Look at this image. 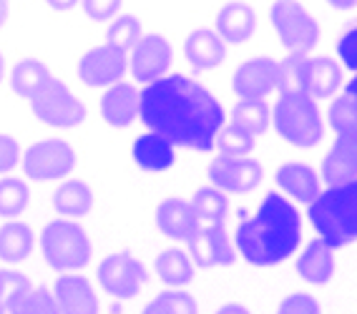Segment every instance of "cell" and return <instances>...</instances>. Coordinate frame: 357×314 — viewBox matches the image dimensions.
<instances>
[{"mask_svg":"<svg viewBox=\"0 0 357 314\" xmlns=\"http://www.w3.org/2000/svg\"><path fill=\"white\" fill-rule=\"evenodd\" d=\"M139 118L174 148L209 154L227 123L224 106L199 81L181 73L164 76L139 91Z\"/></svg>","mask_w":357,"mask_h":314,"instance_id":"6da1fadb","label":"cell"},{"mask_svg":"<svg viewBox=\"0 0 357 314\" xmlns=\"http://www.w3.org/2000/svg\"><path fill=\"white\" fill-rule=\"evenodd\" d=\"M302 242V217L292 201L269 191L255 217L236 226L234 249L255 267H275L292 257Z\"/></svg>","mask_w":357,"mask_h":314,"instance_id":"7a4b0ae2","label":"cell"},{"mask_svg":"<svg viewBox=\"0 0 357 314\" xmlns=\"http://www.w3.org/2000/svg\"><path fill=\"white\" fill-rule=\"evenodd\" d=\"M307 217L330 249L357 242V179L325 189L307 206Z\"/></svg>","mask_w":357,"mask_h":314,"instance_id":"3957f363","label":"cell"},{"mask_svg":"<svg viewBox=\"0 0 357 314\" xmlns=\"http://www.w3.org/2000/svg\"><path fill=\"white\" fill-rule=\"evenodd\" d=\"M272 121L277 134L292 146L312 148L325 139V123H322L317 101H312L302 91H280Z\"/></svg>","mask_w":357,"mask_h":314,"instance_id":"277c9868","label":"cell"},{"mask_svg":"<svg viewBox=\"0 0 357 314\" xmlns=\"http://www.w3.org/2000/svg\"><path fill=\"white\" fill-rule=\"evenodd\" d=\"M40 251L53 272L73 274L91 262L93 244L81 224L70 219H53L40 231Z\"/></svg>","mask_w":357,"mask_h":314,"instance_id":"5b68a950","label":"cell"},{"mask_svg":"<svg viewBox=\"0 0 357 314\" xmlns=\"http://www.w3.org/2000/svg\"><path fill=\"white\" fill-rule=\"evenodd\" d=\"M28 103H31L33 116L53 129H76L89 116L86 103L56 76L48 78Z\"/></svg>","mask_w":357,"mask_h":314,"instance_id":"8992f818","label":"cell"},{"mask_svg":"<svg viewBox=\"0 0 357 314\" xmlns=\"http://www.w3.org/2000/svg\"><path fill=\"white\" fill-rule=\"evenodd\" d=\"M272 26L289 53H307L319 43V23L297 0H277L269 10Z\"/></svg>","mask_w":357,"mask_h":314,"instance_id":"52a82bcc","label":"cell"},{"mask_svg":"<svg viewBox=\"0 0 357 314\" xmlns=\"http://www.w3.org/2000/svg\"><path fill=\"white\" fill-rule=\"evenodd\" d=\"M98 284L111 299L128 301L141 295V289L149 284L146 264L131 251H114L98 264Z\"/></svg>","mask_w":357,"mask_h":314,"instance_id":"ba28073f","label":"cell"},{"mask_svg":"<svg viewBox=\"0 0 357 314\" xmlns=\"http://www.w3.org/2000/svg\"><path fill=\"white\" fill-rule=\"evenodd\" d=\"M20 168L31 181L66 179L76 168V151L66 139H43L20 154Z\"/></svg>","mask_w":357,"mask_h":314,"instance_id":"9c48e42d","label":"cell"},{"mask_svg":"<svg viewBox=\"0 0 357 314\" xmlns=\"http://www.w3.org/2000/svg\"><path fill=\"white\" fill-rule=\"evenodd\" d=\"M186 254L199 269L231 267L236 262V249L224 224H197L192 237L186 239Z\"/></svg>","mask_w":357,"mask_h":314,"instance_id":"30bf717a","label":"cell"},{"mask_svg":"<svg viewBox=\"0 0 357 314\" xmlns=\"http://www.w3.org/2000/svg\"><path fill=\"white\" fill-rule=\"evenodd\" d=\"M128 71V53L116 45H96L89 48L78 61V78L91 88H109L121 84Z\"/></svg>","mask_w":357,"mask_h":314,"instance_id":"8fae6325","label":"cell"},{"mask_svg":"<svg viewBox=\"0 0 357 314\" xmlns=\"http://www.w3.org/2000/svg\"><path fill=\"white\" fill-rule=\"evenodd\" d=\"M211 186L222 194H249L264 181V168L257 159L244 156V159H224L217 156L206 168Z\"/></svg>","mask_w":357,"mask_h":314,"instance_id":"7c38bea8","label":"cell"},{"mask_svg":"<svg viewBox=\"0 0 357 314\" xmlns=\"http://www.w3.org/2000/svg\"><path fill=\"white\" fill-rule=\"evenodd\" d=\"M172 63H174L172 43H169L161 33L144 36V38L136 43L134 51H131V58H128L131 76H134L136 84H144V86L169 76Z\"/></svg>","mask_w":357,"mask_h":314,"instance_id":"4fadbf2b","label":"cell"},{"mask_svg":"<svg viewBox=\"0 0 357 314\" xmlns=\"http://www.w3.org/2000/svg\"><path fill=\"white\" fill-rule=\"evenodd\" d=\"M234 93L249 101H264L272 91H280V68L272 58H252L234 71Z\"/></svg>","mask_w":357,"mask_h":314,"instance_id":"5bb4252c","label":"cell"},{"mask_svg":"<svg viewBox=\"0 0 357 314\" xmlns=\"http://www.w3.org/2000/svg\"><path fill=\"white\" fill-rule=\"evenodd\" d=\"M58 312L61 314H98L101 312V301H98L96 289L83 274H61L56 287H53Z\"/></svg>","mask_w":357,"mask_h":314,"instance_id":"9a60e30c","label":"cell"},{"mask_svg":"<svg viewBox=\"0 0 357 314\" xmlns=\"http://www.w3.org/2000/svg\"><path fill=\"white\" fill-rule=\"evenodd\" d=\"M224 43L242 45L257 33V13L247 0H231L217 13V28H214Z\"/></svg>","mask_w":357,"mask_h":314,"instance_id":"2e32d148","label":"cell"},{"mask_svg":"<svg viewBox=\"0 0 357 314\" xmlns=\"http://www.w3.org/2000/svg\"><path fill=\"white\" fill-rule=\"evenodd\" d=\"M101 118L114 129H128L139 118V91L131 84L109 86L101 96Z\"/></svg>","mask_w":357,"mask_h":314,"instance_id":"e0dca14e","label":"cell"},{"mask_svg":"<svg viewBox=\"0 0 357 314\" xmlns=\"http://www.w3.org/2000/svg\"><path fill=\"white\" fill-rule=\"evenodd\" d=\"M340 88H342V68L332 58H307L300 81L302 93H307L312 101H319V98H330Z\"/></svg>","mask_w":357,"mask_h":314,"instance_id":"ac0fdd59","label":"cell"},{"mask_svg":"<svg viewBox=\"0 0 357 314\" xmlns=\"http://www.w3.org/2000/svg\"><path fill=\"white\" fill-rule=\"evenodd\" d=\"M277 186L287 194L289 199L300 201V204L310 206L319 194H322V186H319V176L312 166H307L302 161H289V164H282L275 173Z\"/></svg>","mask_w":357,"mask_h":314,"instance_id":"d6986e66","label":"cell"},{"mask_svg":"<svg viewBox=\"0 0 357 314\" xmlns=\"http://www.w3.org/2000/svg\"><path fill=\"white\" fill-rule=\"evenodd\" d=\"M184 56L194 71H214L227 58V43L211 28H197L186 36Z\"/></svg>","mask_w":357,"mask_h":314,"instance_id":"ffe728a7","label":"cell"},{"mask_svg":"<svg viewBox=\"0 0 357 314\" xmlns=\"http://www.w3.org/2000/svg\"><path fill=\"white\" fill-rule=\"evenodd\" d=\"M319 179L325 181L327 189L342 186L347 181L357 179V141L355 139H335L332 148L322 159Z\"/></svg>","mask_w":357,"mask_h":314,"instance_id":"44dd1931","label":"cell"},{"mask_svg":"<svg viewBox=\"0 0 357 314\" xmlns=\"http://www.w3.org/2000/svg\"><path fill=\"white\" fill-rule=\"evenodd\" d=\"M131 156H134L136 166L146 173H164L176 164V148L166 141L159 134H141L131 146Z\"/></svg>","mask_w":357,"mask_h":314,"instance_id":"7402d4cb","label":"cell"},{"mask_svg":"<svg viewBox=\"0 0 357 314\" xmlns=\"http://www.w3.org/2000/svg\"><path fill=\"white\" fill-rule=\"evenodd\" d=\"M156 226L166 239L172 242H186L192 237V231L197 229V219L189 201L178 199V196H169L156 206Z\"/></svg>","mask_w":357,"mask_h":314,"instance_id":"603a6c76","label":"cell"},{"mask_svg":"<svg viewBox=\"0 0 357 314\" xmlns=\"http://www.w3.org/2000/svg\"><path fill=\"white\" fill-rule=\"evenodd\" d=\"M93 204H96L93 189L83 179L63 181L53 194V209H56L61 219H70V221L89 217L93 212Z\"/></svg>","mask_w":357,"mask_h":314,"instance_id":"cb8c5ba5","label":"cell"},{"mask_svg":"<svg viewBox=\"0 0 357 314\" xmlns=\"http://www.w3.org/2000/svg\"><path fill=\"white\" fill-rule=\"evenodd\" d=\"M297 274L307 284H327L335 276V249H330L322 239H312L297 257Z\"/></svg>","mask_w":357,"mask_h":314,"instance_id":"d4e9b609","label":"cell"},{"mask_svg":"<svg viewBox=\"0 0 357 314\" xmlns=\"http://www.w3.org/2000/svg\"><path fill=\"white\" fill-rule=\"evenodd\" d=\"M153 269H156V276L169 289L186 287L194 279V274H197V267L189 259V254L184 249H176V246L161 251L159 257H156V262H153Z\"/></svg>","mask_w":357,"mask_h":314,"instance_id":"484cf974","label":"cell"},{"mask_svg":"<svg viewBox=\"0 0 357 314\" xmlns=\"http://www.w3.org/2000/svg\"><path fill=\"white\" fill-rule=\"evenodd\" d=\"M33 246H36V237L28 224L13 219L0 226V262L23 264L31 257Z\"/></svg>","mask_w":357,"mask_h":314,"instance_id":"4316f807","label":"cell"},{"mask_svg":"<svg viewBox=\"0 0 357 314\" xmlns=\"http://www.w3.org/2000/svg\"><path fill=\"white\" fill-rule=\"evenodd\" d=\"M194 212L197 224H224L227 221V214H229V199L227 194H222L214 186H202L197 189L189 201Z\"/></svg>","mask_w":357,"mask_h":314,"instance_id":"83f0119b","label":"cell"},{"mask_svg":"<svg viewBox=\"0 0 357 314\" xmlns=\"http://www.w3.org/2000/svg\"><path fill=\"white\" fill-rule=\"evenodd\" d=\"M6 314H61L56 297L45 287H28L6 299Z\"/></svg>","mask_w":357,"mask_h":314,"instance_id":"f1b7e54d","label":"cell"},{"mask_svg":"<svg viewBox=\"0 0 357 314\" xmlns=\"http://www.w3.org/2000/svg\"><path fill=\"white\" fill-rule=\"evenodd\" d=\"M51 76H53L51 68H48L43 61L26 58V61H20V63L13 65V71H10V86H13L15 96L31 101L33 93H36Z\"/></svg>","mask_w":357,"mask_h":314,"instance_id":"f546056e","label":"cell"},{"mask_svg":"<svg viewBox=\"0 0 357 314\" xmlns=\"http://www.w3.org/2000/svg\"><path fill=\"white\" fill-rule=\"evenodd\" d=\"M231 123L247 131L249 136H261L272 123V111H269L267 101H249V98H239V103L231 111Z\"/></svg>","mask_w":357,"mask_h":314,"instance_id":"4dcf8cb0","label":"cell"},{"mask_svg":"<svg viewBox=\"0 0 357 314\" xmlns=\"http://www.w3.org/2000/svg\"><path fill=\"white\" fill-rule=\"evenodd\" d=\"M31 204V189L18 176H3L0 179V217L13 221L26 212Z\"/></svg>","mask_w":357,"mask_h":314,"instance_id":"1f68e13d","label":"cell"},{"mask_svg":"<svg viewBox=\"0 0 357 314\" xmlns=\"http://www.w3.org/2000/svg\"><path fill=\"white\" fill-rule=\"evenodd\" d=\"M327 121L337 139H355L357 141V103L347 93L335 98L327 111Z\"/></svg>","mask_w":357,"mask_h":314,"instance_id":"d6a6232c","label":"cell"},{"mask_svg":"<svg viewBox=\"0 0 357 314\" xmlns=\"http://www.w3.org/2000/svg\"><path fill=\"white\" fill-rule=\"evenodd\" d=\"M214 148L224 159H244L255 151V136H249L247 131H242L234 123H224L217 141H214Z\"/></svg>","mask_w":357,"mask_h":314,"instance_id":"836d02e7","label":"cell"},{"mask_svg":"<svg viewBox=\"0 0 357 314\" xmlns=\"http://www.w3.org/2000/svg\"><path fill=\"white\" fill-rule=\"evenodd\" d=\"M141 38H144V26H141V20L136 15H119L106 28V43L121 48L123 53L134 51Z\"/></svg>","mask_w":357,"mask_h":314,"instance_id":"e575fe53","label":"cell"},{"mask_svg":"<svg viewBox=\"0 0 357 314\" xmlns=\"http://www.w3.org/2000/svg\"><path fill=\"white\" fill-rule=\"evenodd\" d=\"M153 301L166 314H199V301L184 289H166L153 297Z\"/></svg>","mask_w":357,"mask_h":314,"instance_id":"d590c367","label":"cell"},{"mask_svg":"<svg viewBox=\"0 0 357 314\" xmlns=\"http://www.w3.org/2000/svg\"><path fill=\"white\" fill-rule=\"evenodd\" d=\"M307 58H310L307 53H289L284 61L277 63V68H280V91H300Z\"/></svg>","mask_w":357,"mask_h":314,"instance_id":"8d00e7d4","label":"cell"},{"mask_svg":"<svg viewBox=\"0 0 357 314\" xmlns=\"http://www.w3.org/2000/svg\"><path fill=\"white\" fill-rule=\"evenodd\" d=\"M275 314H322V309H319V301L312 295L292 292L280 301Z\"/></svg>","mask_w":357,"mask_h":314,"instance_id":"74e56055","label":"cell"},{"mask_svg":"<svg viewBox=\"0 0 357 314\" xmlns=\"http://www.w3.org/2000/svg\"><path fill=\"white\" fill-rule=\"evenodd\" d=\"M123 0H81V10L86 18L96 20V23H109L119 10H121Z\"/></svg>","mask_w":357,"mask_h":314,"instance_id":"f35d334b","label":"cell"},{"mask_svg":"<svg viewBox=\"0 0 357 314\" xmlns=\"http://www.w3.org/2000/svg\"><path fill=\"white\" fill-rule=\"evenodd\" d=\"M20 143L10 134H0V176L20 166Z\"/></svg>","mask_w":357,"mask_h":314,"instance_id":"ab89813d","label":"cell"},{"mask_svg":"<svg viewBox=\"0 0 357 314\" xmlns=\"http://www.w3.org/2000/svg\"><path fill=\"white\" fill-rule=\"evenodd\" d=\"M337 53H340V61L352 73H357V23L342 33V38L337 40Z\"/></svg>","mask_w":357,"mask_h":314,"instance_id":"60d3db41","label":"cell"},{"mask_svg":"<svg viewBox=\"0 0 357 314\" xmlns=\"http://www.w3.org/2000/svg\"><path fill=\"white\" fill-rule=\"evenodd\" d=\"M28 287H33V282H31V276H26L23 272L0 269V295H3V299H8V297H13L15 292L28 289Z\"/></svg>","mask_w":357,"mask_h":314,"instance_id":"b9f144b4","label":"cell"},{"mask_svg":"<svg viewBox=\"0 0 357 314\" xmlns=\"http://www.w3.org/2000/svg\"><path fill=\"white\" fill-rule=\"evenodd\" d=\"M45 6L56 10V13H68L76 6H81V0H45Z\"/></svg>","mask_w":357,"mask_h":314,"instance_id":"7bdbcfd3","label":"cell"},{"mask_svg":"<svg viewBox=\"0 0 357 314\" xmlns=\"http://www.w3.org/2000/svg\"><path fill=\"white\" fill-rule=\"evenodd\" d=\"M217 314H252V312L244 304H239V301H227V304H222L217 309Z\"/></svg>","mask_w":357,"mask_h":314,"instance_id":"ee69618b","label":"cell"},{"mask_svg":"<svg viewBox=\"0 0 357 314\" xmlns=\"http://www.w3.org/2000/svg\"><path fill=\"white\" fill-rule=\"evenodd\" d=\"M332 8H337V10H350V8L357 6V0H327Z\"/></svg>","mask_w":357,"mask_h":314,"instance_id":"f6af8a7d","label":"cell"},{"mask_svg":"<svg viewBox=\"0 0 357 314\" xmlns=\"http://www.w3.org/2000/svg\"><path fill=\"white\" fill-rule=\"evenodd\" d=\"M8 18H10V3H8V0H0V28L6 26Z\"/></svg>","mask_w":357,"mask_h":314,"instance_id":"bcb514c9","label":"cell"},{"mask_svg":"<svg viewBox=\"0 0 357 314\" xmlns=\"http://www.w3.org/2000/svg\"><path fill=\"white\" fill-rule=\"evenodd\" d=\"M344 93H347V96H350L352 101L357 103V73H355V76H352V81H350V84L344 86Z\"/></svg>","mask_w":357,"mask_h":314,"instance_id":"7dc6e473","label":"cell"},{"mask_svg":"<svg viewBox=\"0 0 357 314\" xmlns=\"http://www.w3.org/2000/svg\"><path fill=\"white\" fill-rule=\"evenodd\" d=\"M141 314H166V312L159 307V304H156V301L151 299V301L146 304V307H144V312H141Z\"/></svg>","mask_w":357,"mask_h":314,"instance_id":"c3c4849f","label":"cell"},{"mask_svg":"<svg viewBox=\"0 0 357 314\" xmlns=\"http://www.w3.org/2000/svg\"><path fill=\"white\" fill-rule=\"evenodd\" d=\"M3 76H6V58L0 53V84H3Z\"/></svg>","mask_w":357,"mask_h":314,"instance_id":"681fc988","label":"cell"},{"mask_svg":"<svg viewBox=\"0 0 357 314\" xmlns=\"http://www.w3.org/2000/svg\"><path fill=\"white\" fill-rule=\"evenodd\" d=\"M0 314H6V299H3V295H0Z\"/></svg>","mask_w":357,"mask_h":314,"instance_id":"f907efd6","label":"cell"}]
</instances>
